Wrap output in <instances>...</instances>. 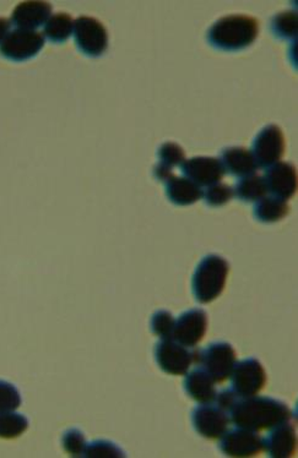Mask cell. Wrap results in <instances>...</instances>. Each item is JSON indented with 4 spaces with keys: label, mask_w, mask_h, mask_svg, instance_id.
<instances>
[{
    "label": "cell",
    "mask_w": 298,
    "mask_h": 458,
    "mask_svg": "<svg viewBox=\"0 0 298 458\" xmlns=\"http://www.w3.org/2000/svg\"><path fill=\"white\" fill-rule=\"evenodd\" d=\"M230 422L236 427L262 430L290 421L291 411L286 403L263 396L239 398L229 412Z\"/></svg>",
    "instance_id": "6da1fadb"
},
{
    "label": "cell",
    "mask_w": 298,
    "mask_h": 458,
    "mask_svg": "<svg viewBox=\"0 0 298 458\" xmlns=\"http://www.w3.org/2000/svg\"><path fill=\"white\" fill-rule=\"evenodd\" d=\"M259 34V22L248 15H229L215 22L208 31V41L217 50L241 51L251 46Z\"/></svg>",
    "instance_id": "7a4b0ae2"
},
{
    "label": "cell",
    "mask_w": 298,
    "mask_h": 458,
    "mask_svg": "<svg viewBox=\"0 0 298 458\" xmlns=\"http://www.w3.org/2000/svg\"><path fill=\"white\" fill-rule=\"evenodd\" d=\"M230 265L219 255H208L199 264L193 276V293L201 304L215 301L223 293L229 276Z\"/></svg>",
    "instance_id": "3957f363"
},
{
    "label": "cell",
    "mask_w": 298,
    "mask_h": 458,
    "mask_svg": "<svg viewBox=\"0 0 298 458\" xmlns=\"http://www.w3.org/2000/svg\"><path fill=\"white\" fill-rule=\"evenodd\" d=\"M155 358L163 372L171 375H184L192 364H198L200 350H194L175 340H162L156 344Z\"/></svg>",
    "instance_id": "277c9868"
},
{
    "label": "cell",
    "mask_w": 298,
    "mask_h": 458,
    "mask_svg": "<svg viewBox=\"0 0 298 458\" xmlns=\"http://www.w3.org/2000/svg\"><path fill=\"white\" fill-rule=\"evenodd\" d=\"M74 37L82 53L89 57H99L108 47V35L105 26L94 18L82 16L74 21Z\"/></svg>",
    "instance_id": "5b68a950"
},
{
    "label": "cell",
    "mask_w": 298,
    "mask_h": 458,
    "mask_svg": "<svg viewBox=\"0 0 298 458\" xmlns=\"http://www.w3.org/2000/svg\"><path fill=\"white\" fill-rule=\"evenodd\" d=\"M236 363V351L227 342H214L205 350H200L199 364L210 374L215 383L229 379Z\"/></svg>",
    "instance_id": "8992f818"
},
{
    "label": "cell",
    "mask_w": 298,
    "mask_h": 458,
    "mask_svg": "<svg viewBox=\"0 0 298 458\" xmlns=\"http://www.w3.org/2000/svg\"><path fill=\"white\" fill-rule=\"evenodd\" d=\"M230 377L232 380V390L239 398L255 396L267 383V373L255 358H247L236 363Z\"/></svg>",
    "instance_id": "52a82bcc"
},
{
    "label": "cell",
    "mask_w": 298,
    "mask_h": 458,
    "mask_svg": "<svg viewBox=\"0 0 298 458\" xmlns=\"http://www.w3.org/2000/svg\"><path fill=\"white\" fill-rule=\"evenodd\" d=\"M44 46V36L35 30H18L11 32L0 44V54L6 59L24 61L37 56Z\"/></svg>",
    "instance_id": "ba28073f"
},
{
    "label": "cell",
    "mask_w": 298,
    "mask_h": 458,
    "mask_svg": "<svg viewBox=\"0 0 298 458\" xmlns=\"http://www.w3.org/2000/svg\"><path fill=\"white\" fill-rule=\"evenodd\" d=\"M285 151V138L281 129L278 125L271 124L263 129L256 135L253 143L252 154L255 157L256 166L261 169H269L272 164L278 163L283 157Z\"/></svg>",
    "instance_id": "9c48e42d"
},
{
    "label": "cell",
    "mask_w": 298,
    "mask_h": 458,
    "mask_svg": "<svg viewBox=\"0 0 298 458\" xmlns=\"http://www.w3.org/2000/svg\"><path fill=\"white\" fill-rule=\"evenodd\" d=\"M219 447L229 457H252L263 450V438L258 431L236 427L221 437Z\"/></svg>",
    "instance_id": "30bf717a"
},
{
    "label": "cell",
    "mask_w": 298,
    "mask_h": 458,
    "mask_svg": "<svg viewBox=\"0 0 298 458\" xmlns=\"http://www.w3.org/2000/svg\"><path fill=\"white\" fill-rule=\"evenodd\" d=\"M192 421L195 430L207 438L223 437L230 425L229 413L210 402L195 407L192 413Z\"/></svg>",
    "instance_id": "8fae6325"
},
{
    "label": "cell",
    "mask_w": 298,
    "mask_h": 458,
    "mask_svg": "<svg viewBox=\"0 0 298 458\" xmlns=\"http://www.w3.org/2000/svg\"><path fill=\"white\" fill-rule=\"evenodd\" d=\"M208 330V314L203 309H191L176 320L173 340L185 347L194 348Z\"/></svg>",
    "instance_id": "7c38bea8"
},
{
    "label": "cell",
    "mask_w": 298,
    "mask_h": 458,
    "mask_svg": "<svg viewBox=\"0 0 298 458\" xmlns=\"http://www.w3.org/2000/svg\"><path fill=\"white\" fill-rule=\"evenodd\" d=\"M185 178L199 186H210L220 183L225 176V169L220 160L215 157H193L181 164Z\"/></svg>",
    "instance_id": "4fadbf2b"
},
{
    "label": "cell",
    "mask_w": 298,
    "mask_h": 458,
    "mask_svg": "<svg viewBox=\"0 0 298 458\" xmlns=\"http://www.w3.org/2000/svg\"><path fill=\"white\" fill-rule=\"evenodd\" d=\"M268 192L275 198L286 200L293 198L297 192V170L293 164L278 162L269 167L265 174Z\"/></svg>",
    "instance_id": "5bb4252c"
},
{
    "label": "cell",
    "mask_w": 298,
    "mask_h": 458,
    "mask_svg": "<svg viewBox=\"0 0 298 458\" xmlns=\"http://www.w3.org/2000/svg\"><path fill=\"white\" fill-rule=\"evenodd\" d=\"M52 14V5L47 2L20 3L12 12V22L21 30H35L46 24Z\"/></svg>",
    "instance_id": "9a60e30c"
},
{
    "label": "cell",
    "mask_w": 298,
    "mask_h": 458,
    "mask_svg": "<svg viewBox=\"0 0 298 458\" xmlns=\"http://www.w3.org/2000/svg\"><path fill=\"white\" fill-rule=\"evenodd\" d=\"M297 438L293 425L283 422L271 428V433L263 440V448L274 458L293 456L296 450Z\"/></svg>",
    "instance_id": "2e32d148"
},
{
    "label": "cell",
    "mask_w": 298,
    "mask_h": 458,
    "mask_svg": "<svg viewBox=\"0 0 298 458\" xmlns=\"http://www.w3.org/2000/svg\"><path fill=\"white\" fill-rule=\"evenodd\" d=\"M225 172L236 177L252 176L258 170L251 151L245 147H227L221 154Z\"/></svg>",
    "instance_id": "e0dca14e"
},
{
    "label": "cell",
    "mask_w": 298,
    "mask_h": 458,
    "mask_svg": "<svg viewBox=\"0 0 298 458\" xmlns=\"http://www.w3.org/2000/svg\"><path fill=\"white\" fill-rule=\"evenodd\" d=\"M166 193L169 201L178 206L193 205L203 198V190L198 184L185 177H175L166 183Z\"/></svg>",
    "instance_id": "ac0fdd59"
},
{
    "label": "cell",
    "mask_w": 298,
    "mask_h": 458,
    "mask_svg": "<svg viewBox=\"0 0 298 458\" xmlns=\"http://www.w3.org/2000/svg\"><path fill=\"white\" fill-rule=\"evenodd\" d=\"M215 380L210 374L203 367H197L193 372L185 376L184 389L188 395L197 402H213L216 389H215Z\"/></svg>",
    "instance_id": "d6986e66"
},
{
    "label": "cell",
    "mask_w": 298,
    "mask_h": 458,
    "mask_svg": "<svg viewBox=\"0 0 298 458\" xmlns=\"http://www.w3.org/2000/svg\"><path fill=\"white\" fill-rule=\"evenodd\" d=\"M290 208L285 200L275 198V196H264L258 200L255 206V216L258 221L264 224L280 221L288 214Z\"/></svg>",
    "instance_id": "ffe728a7"
},
{
    "label": "cell",
    "mask_w": 298,
    "mask_h": 458,
    "mask_svg": "<svg viewBox=\"0 0 298 458\" xmlns=\"http://www.w3.org/2000/svg\"><path fill=\"white\" fill-rule=\"evenodd\" d=\"M74 32V21L72 16L66 12H58L48 19L44 24V36L54 43H64Z\"/></svg>",
    "instance_id": "44dd1931"
},
{
    "label": "cell",
    "mask_w": 298,
    "mask_h": 458,
    "mask_svg": "<svg viewBox=\"0 0 298 458\" xmlns=\"http://www.w3.org/2000/svg\"><path fill=\"white\" fill-rule=\"evenodd\" d=\"M237 198L245 202L258 201L267 195L268 189L263 177L252 176L242 177L236 184V188L233 190Z\"/></svg>",
    "instance_id": "7402d4cb"
},
{
    "label": "cell",
    "mask_w": 298,
    "mask_h": 458,
    "mask_svg": "<svg viewBox=\"0 0 298 458\" xmlns=\"http://www.w3.org/2000/svg\"><path fill=\"white\" fill-rule=\"evenodd\" d=\"M28 421L25 415L19 413H0V438H14L27 431Z\"/></svg>",
    "instance_id": "603a6c76"
},
{
    "label": "cell",
    "mask_w": 298,
    "mask_h": 458,
    "mask_svg": "<svg viewBox=\"0 0 298 458\" xmlns=\"http://www.w3.org/2000/svg\"><path fill=\"white\" fill-rule=\"evenodd\" d=\"M271 30L281 40H290L297 36V14L294 12H284L275 15L271 20Z\"/></svg>",
    "instance_id": "cb8c5ba5"
},
{
    "label": "cell",
    "mask_w": 298,
    "mask_h": 458,
    "mask_svg": "<svg viewBox=\"0 0 298 458\" xmlns=\"http://www.w3.org/2000/svg\"><path fill=\"white\" fill-rule=\"evenodd\" d=\"M176 320L169 311H159L152 319V330L162 340H173Z\"/></svg>",
    "instance_id": "d4e9b609"
},
{
    "label": "cell",
    "mask_w": 298,
    "mask_h": 458,
    "mask_svg": "<svg viewBox=\"0 0 298 458\" xmlns=\"http://www.w3.org/2000/svg\"><path fill=\"white\" fill-rule=\"evenodd\" d=\"M203 196L205 202L211 208H220L232 199L233 189L227 184L216 183L210 186L207 192L203 193Z\"/></svg>",
    "instance_id": "484cf974"
},
{
    "label": "cell",
    "mask_w": 298,
    "mask_h": 458,
    "mask_svg": "<svg viewBox=\"0 0 298 458\" xmlns=\"http://www.w3.org/2000/svg\"><path fill=\"white\" fill-rule=\"evenodd\" d=\"M157 156L160 158V163L169 169L181 166L185 161V154L184 148L175 143H165L160 147Z\"/></svg>",
    "instance_id": "4316f807"
},
{
    "label": "cell",
    "mask_w": 298,
    "mask_h": 458,
    "mask_svg": "<svg viewBox=\"0 0 298 458\" xmlns=\"http://www.w3.org/2000/svg\"><path fill=\"white\" fill-rule=\"evenodd\" d=\"M82 456L96 458L124 457V453L117 445L110 443V441L99 440L86 445Z\"/></svg>",
    "instance_id": "83f0119b"
},
{
    "label": "cell",
    "mask_w": 298,
    "mask_h": 458,
    "mask_svg": "<svg viewBox=\"0 0 298 458\" xmlns=\"http://www.w3.org/2000/svg\"><path fill=\"white\" fill-rule=\"evenodd\" d=\"M21 395L12 383L0 380V413L12 412L20 407Z\"/></svg>",
    "instance_id": "f1b7e54d"
},
{
    "label": "cell",
    "mask_w": 298,
    "mask_h": 458,
    "mask_svg": "<svg viewBox=\"0 0 298 458\" xmlns=\"http://www.w3.org/2000/svg\"><path fill=\"white\" fill-rule=\"evenodd\" d=\"M63 446L72 456H82L86 448L85 435L79 429H70L63 437Z\"/></svg>",
    "instance_id": "f546056e"
},
{
    "label": "cell",
    "mask_w": 298,
    "mask_h": 458,
    "mask_svg": "<svg viewBox=\"0 0 298 458\" xmlns=\"http://www.w3.org/2000/svg\"><path fill=\"white\" fill-rule=\"evenodd\" d=\"M239 398V396L237 395V393L233 391L232 389H223L220 390L219 392H216L214 401L217 407H220L221 409H224V411L229 413L230 409L232 408V406L235 405V402Z\"/></svg>",
    "instance_id": "4dcf8cb0"
},
{
    "label": "cell",
    "mask_w": 298,
    "mask_h": 458,
    "mask_svg": "<svg viewBox=\"0 0 298 458\" xmlns=\"http://www.w3.org/2000/svg\"><path fill=\"white\" fill-rule=\"evenodd\" d=\"M153 174H155L156 179L161 180L163 183H168L173 177V170L159 163L155 169H153Z\"/></svg>",
    "instance_id": "1f68e13d"
},
{
    "label": "cell",
    "mask_w": 298,
    "mask_h": 458,
    "mask_svg": "<svg viewBox=\"0 0 298 458\" xmlns=\"http://www.w3.org/2000/svg\"><path fill=\"white\" fill-rule=\"evenodd\" d=\"M12 22L8 19L0 18V44L4 42L5 38L11 34Z\"/></svg>",
    "instance_id": "d6a6232c"
}]
</instances>
